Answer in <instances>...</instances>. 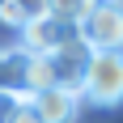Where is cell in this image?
<instances>
[{
	"mask_svg": "<svg viewBox=\"0 0 123 123\" xmlns=\"http://www.w3.org/2000/svg\"><path fill=\"white\" fill-rule=\"evenodd\" d=\"M81 4H30V17L21 25V51L25 55H51L64 43L76 38Z\"/></svg>",
	"mask_w": 123,
	"mask_h": 123,
	"instance_id": "cell-1",
	"label": "cell"
},
{
	"mask_svg": "<svg viewBox=\"0 0 123 123\" xmlns=\"http://www.w3.org/2000/svg\"><path fill=\"white\" fill-rule=\"evenodd\" d=\"M81 102L111 111L123 106V51H93L81 68Z\"/></svg>",
	"mask_w": 123,
	"mask_h": 123,
	"instance_id": "cell-2",
	"label": "cell"
},
{
	"mask_svg": "<svg viewBox=\"0 0 123 123\" xmlns=\"http://www.w3.org/2000/svg\"><path fill=\"white\" fill-rule=\"evenodd\" d=\"M76 43L93 51H123V4H81Z\"/></svg>",
	"mask_w": 123,
	"mask_h": 123,
	"instance_id": "cell-3",
	"label": "cell"
},
{
	"mask_svg": "<svg viewBox=\"0 0 123 123\" xmlns=\"http://www.w3.org/2000/svg\"><path fill=\"white\" fill-rule=\"evenodd\" d=\"M30 106L43 123H72L81 115V93L72 89H43V93H30Z\"/></svg>",
	"mask_w": 123,
	"mask_h": 123,
	"instance_id": "cell-4",
	"label": "cell"
},
{
	"mask_svg": "<svg viewBox=\"0 0 123 123\" xmlns=\"http://www.w3.org/2000/svg\"><path fill=\"white\" fill-rule=\"evenodd\" d=\"M0 98H30L25 93V51L0 47Z\"/></svg>",
	"mask_w": 123,
	"mask_h": 123,
	"instance_id": "cell-5",
	"label": "cell"
},
{
	"mask_svg": "<svg viewBox=\"0 0 123 123\" xmlns=\"http://www.w3.org/2000/svg\"><path fill=\"white\" fill-rule=\"evenodd\" d=\"M55 89V64L51 55H25V93Z\"/></svg>",
	"mask_w": 123,
	"mask_h": 123,
	"instance_id": "cell-6",
	"label": "cell"
},
{
	"mask_svg": "<svg viewBox=\"0 0 123 123\" xmlns=\"http://www.w3.org/2000/svg\"><path fill=\"white\" fill-rule=\"evenodd\" d=\"M25 17H30V4H0V21L4 25H17V30H21Z\"/></svg>",
	"mask_w": 123,
	"mask_h": 123,
	"instance_id": "cell-7",
	"label": "cell"
}]
</instances>
